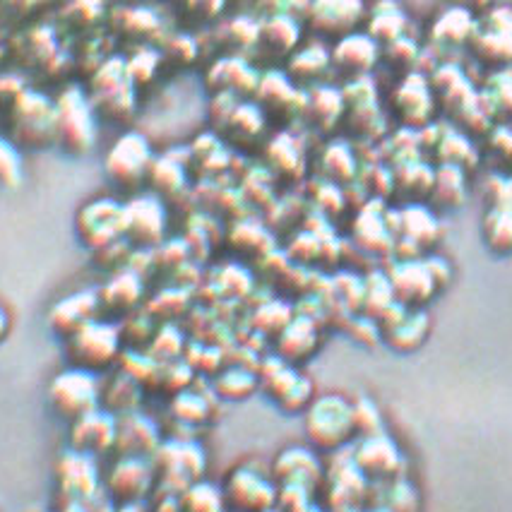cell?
Here are the masks:
<instances>
[{"instance_id":"19","label":"cell","mask_w":512,"mask_h":512,"mask_svg":"<svg viewBox=\"0 0 512 512\" xmlns=\"http://www.w3.org/2000/svg\"><path fill=\"white\" fill-rule=\"evenodd\" d=\"M104 315L101 311L99 291L97 289H82L73 291V294L63 296L61 301H56L49 311V325L56 335L63 339L73 335L75 330H80L82 325L92 323Z\"/></svg>"},{"instance_id":"16","label":"cell","mask_w":512,"mask_h":512,"mask_svg":"<svg viewBox=\"0 0 512 512\" xmlns=\"http://www.w3.org/2000/svg\"><path fill=\"white\" fill-rule=\"evenodd\" d=\"M255 97H258V106L265 118L272 116L277 121H294L296 116L306 113L308 97L282 73H267L260 77Z\"/></svg>"},{"instance_id":"23","label":"cell","mask_w":512,"mask_h":512,"mask_svg":"<svg viewBox=\"0 0 512 512\" xmlns=\"http://www.w3.org/2000/svg\"><path fill=\"white\" fill-rule=\"evenodd\" d=\"M109 25L118 39L135 44L138 49L142 46L157 44L162 39V20L150 8H140V5H121L109 17Z\"/></svg>"},{"instance_id":"33","label":"cell","mask_w":512,"mask_h":512,"mask_svg":"<svg viewBox=\"0 0 512 512\" xmlns=\"http://www.w3.org/2000/svg\"><path fill=\"white\" fill-rule=\"evenodd\" d=\"M277 351H282L284 361H303L318 344V332L311 323V318H291L287 325L279 330Z\"/></svg>"},{"instance_id":"12","label":"cell","mask_w":512,"mask_h":512,"mask_svg":"<svg viewBox=\"0 0 512 512\" xmlns=\"http://www.w3.org/2000/svg\"><path fill=\"white\" fill-rule=\"evenodd\" d=\"M125 241L130 246L154 248L164 241L166 207L159 195H138L123 205Z\"/></svg>"},{"instance_id":"55","label":"cell","mask_w":512,"mask_h":512,"mask_svg":"<svg viewBox=\"0 0 512 512\" xmlns=\"http://www.w3.org/2000/svg\"><path fill=\"white\" fill-rule=\"evenodd\" d=\"M224 10V0H186L183 3V13L195 25H207L214 22Z\"/></svg>"},{"instance_id":"43","label":"cell","mask_w":512,"mask_h":512,"mask_svg":"<svg viewBox=\"0 0 512 512\" xmlns=\"http://www.w3.org/2000/svg\"><path fill=\"white\" fill-rule=\"evenodd\" d=\"M431 198H436L440 207H457L464 200V176L460 166L445 164L433 174Z\"/></svg>"},{"instance_id":"6","label":"cell","mask_w":512,"mask_h":512,"mask_svg":"<svg viewBox=\"0 0 512 512\" xmlns=\"http://www.w3.org/2000/svg\"><path fill=\"white\" fill-rule=\"evenodd\" d=\"M49 402L53 412L65 421H75L101 407L99 373L80 366H68L53 375L49 383Z\"/></svg>"},{"instance_id":"30","label":"cell","mask_w":512,"mask_h":512,"mask_svg":"<svg viewBox=\"0 0 512 512\" xmlns=\"http://www.w3.org/2000/svg\"><path fill=\"white\" fill-rule=\"evenodd\" d=\"M207 80H210V87L217 94L226 92L234 94V97H248V94H255V89H258L260 75L255 73L253 65H248L243 58L234 56L214 63Z\"/></svg>"},{"instance_id":"37","label":"cell","mask_w":512,"mask_h":512,"mask_svg":"<svg viewBox=\"0 0 512 512\" xmlns=\"http://www.w3.org/2000/svg\"><path fill=\"white\" fill-rule=\"evenodd\" d=\"M147 181L152 183V190L159 198H176L186 188V166L176 162L174 154H166L154 159Z\"/></svg>"},{"instance_id":"46","label":"cell","mask_w":512,"mask_h":512,"mask_svg":"<svg viewBox=\"0 0 512 512\" xmlns=\"http://www.w3.org/2000/svg\"><path fill=\"white\" fill-rule=\"evenodd\" d=\"M109 61V53H106L104 39L101 37H92V34H85L82 44L77 46V51L70 56V65L80 73H85L92 77L97 70Z\"/></svg>"},{"instance_id":"57","label":"cell","mask_w":512,"mask_h":512,"mask_svg":"<svg viewBox=\"0 0 512 512\" xmlns=\"http://www.w3.org/2000/svg\"><path fill=\"white\" fill-rule=\"evenodd\" d=\"M10 332H13V315L0 303V344L10 337Z\"/></svg>"},{"instance_id":"39","label":"cell","mask_w":512,"mask_h":512,"mask_svg":"<svg viewBox=\"0 0 512 512\" xmlns=\"http://www.w3.org/2000/svg\"><path fill=\"white\" fill-rule=\"evenodd\" d=\"M178 503H181V512H226L224 491L219 486L210 484V481L198 479L193 484L183 488L178 493Z\"/></svg>"},{"instance_id":"27","label":"cell","mask_w":512,"mask_h":512,"mask_svg":"<svg viewBox=\"0 0 512 512\" xmlns=\"http://www.w3.org/2000/svg\"><path fill=\"white\" fill-rule=\"evenodd\" d=\"M299 37L301 27L296 17L287 13L270 15V20L258 29V41H255L253 51H258V56H263L265 61H279V58L291 56V51L299 44Z\"/></svg>"},{"instance_id":"26","label":"cell","mask_w":512,"mask_h":512,"mask_svg":"<svg viewBox=\"0 0 512 512\" xmlns=\"http://www.w3.org/2000/svg\"><path fill=\"white\" fill-rule=\"evenodd\" d=\"M474 53L484 63H512V13L496 10L484 27L476 29L472 39Z\"/></svg>"},{"instance_id":"11","label":"cell","mask_w":512,"mask_h":512,"mask_svg":"<svg viewBox=\"0 0 512 512\" xmlns=\"http://www.w3.org/2000/svg\"><path fill=\"white\" fill-rule=\"evenodd\" d=\"M77 236L87 248L99 250L109 243L125 238L123 205L111 198H101L89 202L77 214Z\"/></svg>"},{"instance_id":"24","label":"cell","mask_w":512,"mask_h":512,"mask_svg":"<svg viewBox=\"0 0 512 512\" xmlns=\"http://www.w3.org/2000/svg\"><path fill=\"white\" fill-rule=\"evenodd\" d=\"M392 109L397 111L400 121L409 128H421L431 121L436 111V97H433L431 85L424 77L412 75L392 92Z\"/></svg>"},{"instance_id":"32","label":"cell","mask_w":512,"mask_h":512,"mask_svg":"<svg viewBox=\"0 0 512 512\" xmlns=\"http://www.w3.org/2000/svg\"><path fill=\"white\" fill-rule=\"evenodd\" d=\"M222 133L234 142L236 147H253L265 133V113L255 104H241L229 113V118L222 123Z\"/></svg>"},{"instance_id":"48","label":"cell","mask_w":512,"mask_h":512,"mask_svg":"<svg viewBox=\"0 0 512 512\" xmlns=\"http://www.w3.org/2000/svg\"><path fill=\"white\" fill-rule=\"evenodd\" d=\"M162 53L150 49V46H142V49L135 51V56L125 63V70H128L130 82L135 87L150 85V82L157 77L159 68H162Z\"/></svg>"},{"instance_id":"10","label":"cell","mask_w":512,"mask_h":512,"mask_svg":"<svg viewBox=\"0 0 512 512\" xmlns=\"http://www.w3.org/2000/svg\"><path fill=\"white\" fill-rule=\"evenodd\" d=\"M224 498L236 512H267L279 503V488L275 481L250 467H238L224 484Z\"/></svg>"},{"instance_id":"25","label":"cell","mask_w":512,"mask_h":512,"mask_svg":"<svg viewBox=\"0 0 512 512\" xmlns=\"http://www.w3.org/2000/svg\"><path fill=\"white\" fill-rule=\"evenodd\" d=\"M363 0H315L308 20L318 34L347 37L363 20Z\"/></svg>"},{"instance_id":"20","label":"cell","mask_w":512,"mask_h":512,"mask_svg":"<svg viewBox=\"0 0 512 512\" xmlns=\"http://www.w3.org/2000/svg\"><path fill=\"white\" fill-rule=\"evenodd\" d=\"M260 385L267 390V395L275 400L279 407L287 409V412H299L306 409L308 402L313 400V385L301 371L291 368L287 361H279L277 371L270 375L260 373Z\"/></svg>"},{"instance_id":"52","label":"cell","mask_w":512,"mask_h":512,"mask_svg":"<svg viewBox=\"0 0 512 512\" xmlns=\"http://www.w3.org/2000/svg\"><path fill=\"white\" fill-rule=\"evenodd\" d=\"M323 166L325 174L330 176L332 181H349L356 171L354 157H351V152L344 145H332L330 150L325 152Z\"/></svg>"},{"instance_id":"28","label":"cell","mask_w":512,"mask_h":512,"mask_svg":"<svg viewBox=\"0 0 512 512\" xmlns=\"http://www.w3.org/2000/svg\"><path fill=\"white\" fill-rule=\"evenodd\" d=\"M272 474L277 481H282V486H299L311 491L315 481H320L323 476V464L315 450L287 448L277 455Z\"/></svg>"},{"instance_id":"59","label":"cell","mask_w":512,"mask_h":512,"mask_svg":"<svg viewBox=\"0 0 512 512\" xmlns=\"http://www.w3.org/2000/svg\"><path fill=\"white\" fill-rule=\"evenodd\" d=\"M457 5H460V8H467L469 13H474V10L488 8V5H491V0H457Z\"/></svg>"},{"instance_id":"5","label":"cell","mask_w":512,"mask_h":512,"mask_svg":"<svg viewBox=\"0 0 512 512\" xmlns=\"http://www.w3.org/2000/svg\"><path fill=\"white\" fill-rule=\"evenodd\" d=\"M97 113L77 87L63 89L56 99V145L68 154L82 157L94 147L97 138Z\"/></svg>"},{"instance_id":"7","label":"cell","mask_w":512,"mask_h":512,"mask_svg":"<svg viewBox=\"0 0 512 512\" xmlns=\"http://www.w3.org/2000/svg\"><path fill=\"white\" fill-rule=\"evenodd\" d=\"M154 162L152 147L147 138H142L140 133H125L113 142V147L106 154V176L111 178V183H116L123 190H135L150 176Z\"/></svg>"},{"instance_id":"42","label":"cell","mask_w":512,"mask_h":512,"mask_svg":"<svg viewBox=\"0 0 512 512\" xmlns=\"http://www.w3.org/2000/svg\"><path fill=\"white\" fill-rule=\"evenodd\" d=\"M404 29H407V20L395 5H390V0H383V5L373 10L371 25H368V37L378 41V44H390V41L404 37Z\"/></svg>"},{"instance_id":"58","label":"cell","mask_w":512,"mask_h":512,"mask_svg":"<svg viewBox=\"0 0 512 512\" xmlns=\"http://www.w3.org/2000/svg\"><path fill=\"white\" fill-rule=\"evenodd\" d=\"M258 3H260V8L270 15L284 13V8H287V0H258Z\"/></svg>"},{"instance_id":"47","label":"cell","mask_w":512,"mask_h":512,"mask_svg":"<svg viewBox=\"0 0 512 512\" xmlns=\"http://www.w3.org/2000/svg\"><path fill=\"white\" fill-rule=\"evenodd\" d=\"M258 29V22L248 20V17H236L219 29V41L234 51H253L255 41H258Z\"/></svg>"},{"instance_id":"38","label":"cell","mask_w":512,"mask_h":512,"mask_svg":"<svg viewBox=\"0 0 512 512\" xmlns=\"http://www.w3.org/2000/svg\"><path fill=\"white\" fill-rule=\"evenodd\" d=\"M214 400H219V397H212L210 400V397L193 390V385H190V388L174 395V400H171V414H174L183 426H200L212 419Z\"/></svg>"},{"instance_id":"4","label":"cell","mask_w":512,"mask_h":512,"mask_svg":"<svg viewBox=\"0 0 512 512\" xmlns=\"http://www.w3.org/2000/svg\"><path fill=\"white\" fill-rule=\"evenodd\" d=\"M89 104L97 116L111 123H125L133 118L138 101H135V85L130 82L125 61L109 58L97 73L92 75V97Z\"/></svg>"},{"instance_id":"40","label":"cell","mask_w":512,"mask_h":512,"mask_svg":"<svg viewBox=\"0 0 512 512\" xmlns=\"http://www.w3.org/2000/svg\"><path fill=\"white\" fill-rule=\"evenodd\" d=\"M330 56L323 46H306V49L291 56L287 77L296 85H308V82H320V77L330 68Z\"/></svg>"},{"instance_id":"41","label":"cell","mask_w":512,"mask_h":512,"mask_svg":"<svg viewBox=\"0 0 512 512\" xmlns=\"http://www.w3.org/2000/svg\"><path fill=\"white\" fill-rule=\"evenodd\" d=\"M260 388V378L255 373H250L248 368H226L214 378L212 390L219 400H248L255 390Z\"/></svg>"},{"instance_id":"21","label":"cell","mask_w":512,"mask_h":512,"mask_svg":"<svg viewBox=\"0 0 512 512\" xmlns=\"http://www.w3.org/2000/svg\"><path fill=\"white\" fill-rule=\"evenodd\" d=\"M162 443L164 440L159 426L154 424L150 416L142 414L140 409L118 416L116 450L113 452H118V455L152 457Z\"/></svg>"},{"instance_id":"45","label":"cell","mask_w":512,"mask_h":512,"mask_svg":"<svg viewBox=\"0 0 512 512\" xmlns=\"http://www.w3.org/2000/svg\"><path fill=\"white\" fill-rule=\"evenodd\" d=\"M267 162H270V169L275 171L277 176H287L296 178V174L301 176V154L296 150V145L291 140H287V135L277 138L267 150Z\"/></svg>"},{"instance_id":"56","label":"cell","mask_w":512,"mask_h":512,"mask_svg":"<svg viewBox=\"0 0 512 512\" xmlns=\"http://www.w3.org/2000/svg\"><path fill=\"white\" fill-rule=\"evenodd\" d=\"M416 56H419V49H416L414 41L407 37H400L390 41V44H385V58H388L390 65H395V68H412L416 63Z\"/></svg>"},{"instance_id":"9","label":"cell","mask_w":512,"mask_h":512,"mask_svg":"<svg viewBox=\"0 0 512 512\" xmlns=\"http://www.w3.org/2000/svg\"><path fill=\"white\" fill-rule=\"evenodd\" d=\"M154 484H157V469H154L152 457L138 455H118L104 479L106 493L118 503L145 500Z\"/></svg>"},{"instance_id":"53","label":"cell","mask_w":512,"mask_h":512,"mask_svg":"<svg viewBox=\"0 0 512 512\" xmlns=\"http://www.w3.org/2000/svg\"><path fill=\"white\" fill-rule=\"evenodd\" d=\"M22 181V162L15 145L0 135V186L15 188Z\"/></svg>"},{"instance_id":"35","label":"cell","mask_w":512,"mask_h":512,"mask_svg":"<svg viewBox=\"0 0 512 512\" xmlns=\"http://www.w3.org/2000/svg\"><path fill=\"white\" fill-rule=\"evenodd\" d=\"M106 20V3L104 0H68L65 8L61 10V25L68 32L92 34L101 22Z\"/></svg>"},{"instance_id":"3","label":"cell","mask_w":512,"mask_h":512,"mask_svg":"<svg viewBox=\"0 0 512 512\" xmlns=\"http://www.w3.org/2000/svg\"><path fill=\"white\" fill-rule=\"evenodd\" d=\"M0 135H5L15 147H29V150L53 145L56 142V101L25 89Z\"/></svg>"},{"instance_id":"8","label":"cell","mask_w":512,"mask_h":512,"mask_svg":"<svg viewBox=\"0 0 512 512\" xmlns=\"http://www.w3.org/2000/svg\"><path fill=\"white\" fill-rule=\"evenodd\" d=\"M157 476H162L166 484H178V493L205 476L207 457L205 450L195 440H169L159 445V450L152 455Z\"/></svg>"},{"instance_id":"14","label":"cell","mask_w":512,"mask_h":512,"mask_svg":"<svg viewBox=\"0 0 512 512\" xmlns=\"http://www.w3.org/2000/svg\"><path fill=\"white\" fill-rule=\"evenodd\" d=\"M56 479L63 500H89L101 488L97 457L70 448L56 464Z\"/></svg>"},{"instance_id":"49","label":"cell","mask_w":512,"mask_h":512,"mask_svg":"<svg viewBox=\"0 0 512 512\" xmlns=\"http://www.w3.org/2000/svg\"><path fill=\"white\" fill-rule=\"evenodd\" d=\"M486 238L488 246L496 250H510L512 248V205L503 202L496 207L486 219Z\"/></svg>"},{"instance_id":"60","label":"cell","mask_w":512,"mask_h":512,"mask_svg":"<svg viewBox=\"0 0 512 512\" xmlns=\"http://www.w3.org/2000/svg\"><path fill=\"white\" fill-rule=\"evenodd\" d=\"M121 5H138V0H118Z\"/></svg>"},{"instance_id":"50","label":"cell","mask_w":512,"mask_h":512,"mask_svg":"<svg viewBox=\"0 0 512 512\" xmlns=\"http://www.w3.org/2000/svg\"><path fill=\"white\" fill-rule=\"evenodd\" d=\"M200 56V46L198 41L188 34H176V37L164 39L162 46V61L176 65V68H188L198 61Z\"/></svg>"},{"instance_id":"18","label":"cell","mask_w":512,"mask_h":512,"mask_svg":"<svg viewBox=\"0 0 512 512\" xmlns=\"http://www.w3.org/2000/svg\"><path fill=\"white\" fill-rule=\"evenodd\" d=\"M118 416L104 407L70 421V448L97 457L116 450Z\"/></svg>"},{"instance_id":"2","label":"cell","mask_w":512,"mask_h":512,"mask_svg":"<svg viewBox=\"0 0 512 512\" xmlns=\"http://www.w3.org/2000/svg\"><path fill=\"white\" fill-rule=\"evenodd\" d=\"M306 436L320 452H335L356 440L354 409L342 395H320L308 402L303 416Z\"/></svg>"},{"instance_id":"34","label":"cell","mask_w":512,"mask_h":512,"mask_svg":"<svg viewBox=\"0 0 512 512\" xmlns=\"http://www.w3.org/2000/svg\"><path fill=\"white\" fill-rule=\"evenodd\" d=\"M476 29H479V25H476L472 13L457 5V8H452L438 17V22L431 29V39H436L438 44L445 46H464L472 44Z\"/></svg>"},{"instance_id":"15","label":"cell","mask_w":512,"mask_h":512,"mask_svg":"<svg viewBox=\"0 0 512 512\" xmlns=\"http://www.w3.org/2000/svg\"><path fill=\"white\" fill-rule=\"evenodd\" d=\"M388 279L392 294H395V301L407 308L424 306L428 299H433L440 291L428 260H402V263L390 272Z\"/></svg>"},{"instance_id":"36","label":"cell","mask_w":512,"mask_h":512,"mask_svg":"<svg viewBox=\"0 0 512 512\" xmlns=\"http://www.w3.org/2000/svg\"><path fill=\"white\" fill-rule=\"evenodd\" d=\"M344 106H347V101H344L342 92L332 87H318L313 89L311 99L306 101V113L318 128L332 130L342 118Z\"/></svg>"},{"instance_id":"13","label":"cell","mask_w":512,"mask_h":512,"mask_svg":"<svg viewBox=\"0 0 512 512\" xmlns=\"http://www.w3.org/2000/svg\"><path fill=\"white\" fill-rule=\"evenodd\" d=\"M354 460L356 469L366 476V479H400L402 467H404V455L402 450L397 448V443L388 438V433L380 431L373 433V436L356 438L354 445Z\"/></svg>"},{"instance_id":"51","label":"cell","mask_w":512,"mask_h":512,"mask_svg":"<svg viewBox=\"0 0 512 512\" xmlns=\"http://www.w3.org/2000/svg\"><path fill=\"white\" fill-rule=\"evenodd\" d=\"M351 409H354V431L356 438L373 436V433L383 431V416H380L378 404L368 397H359L356 402H351Z\"/></svg>"},{"instance_id":"29","label":"cell","mask_w":512,"mask_h":512,"mask_svg":"<svg viewBox=\"0 0 512 512\" xmlns=\"http://www.w3.org/2000/svg\"><path fill=\"white\" fill-rule=\"evenodd\" d=\"M332 63L337 65L339 73L361 77L378 63V41L368 34H347L332 51Z\"/></svg>"},{"instance_id":"54","label":"cell","mask_w":512,"mask_h":512,"mask_svg":"<svg viewBox=\"0 0 512 512\" xmlns=\"http://www.w3.org/2000/svg\"><path fill=\"white\" fill-rule=\"evenodd\" d=\"M486 99H488V113H500V111H510L512 113V73H498L488 82L486 89Z\"/></svg>"},{"instance_id":"44","label":"cell","mask_w":512,"mask_h":512,"mask_svg":"<svg viewBox=\"0 0 512 512\" xmlns=\"http://www.w3.org/2000/svg\"><path fill=\"white\" fill-rule=\"evenodd\" d=\"M402 231L407 234L409 243H414V246L419 248L436 241L438 224L436 219H433L426 210H421V207H409V210L402 212Z\"/></svg>"},{"instance_id":"31","label":"cell","mask_w":512,"mask_h":512,"mask_svg":"<svg viewBox=\"0 0 512 512\" xmlns=\"http://www.w3.org/2000/svg\"><path fill=\"white\" fill-rule=\"evenodd\" d=\"M142 395H145V388L121 368L109 380H101V407L116 416L140 409Z\"/></svg>"},{"instance_id":"1","label":"cell","mask_w":512,"mask_h":512,"mask_svg":"<svg viewBox=\"0 0 512 512\" xmlns=\"http://www.w3.org/2000/svg\"><path fill=\"white\" fill-rule=\"evenodd\" d=\"M65 354H68L70 366L87 368V371L101 373L109 368L118 366L125 342L121 335L118 320L101 318L92 320V323L82 325L73 335L65 337Z\"/></svg>"},{"instance_id":"17","label":"cell","mask_w":512,"mask_h":512,"mask_svg":"<svg viewBox=\"0 0 512 512\" xmlns=\"http://www.w3.org/2000/svg\"><path fill=\"white\" fill-rule=\"evenodd\" d=\"M378 320L380 337L395 351H402V354L419 349L428 335V318L419 308H407L402 303H395Z\"/></svg>"},{"instance_id":"22","label":"cell","mask_w":512,"mask_h":512,"mask_svg":"<svg viewBox=\"0 0 512 512\" xmlns=\"http://www.w3.org/2000/svg\"><path fill=\"white\" fill-rule=\"evenodd\" d=\"M97 291L104 318L106 315L123 318V315L142 308V301H145V277H140L130 267H123V270L113 272L109 282Z\"/></svg>"}]
</instances>
